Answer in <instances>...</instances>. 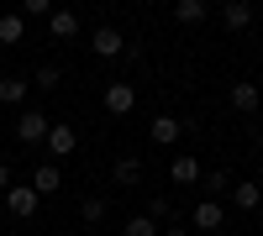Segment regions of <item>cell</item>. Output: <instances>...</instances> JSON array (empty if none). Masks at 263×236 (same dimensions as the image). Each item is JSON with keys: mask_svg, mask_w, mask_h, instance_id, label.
<instances>
[{"mask_svg": "<svg viewBox=\"0 0 263 236\" xmlns=\"http://www.w3.org/2000/svg\"><path fill=\"white\" fill-rule=\"evenodd\" d=\"M100 105H105V111H111V116H132V105H137V90H132L126 79H116V84H105Z\"/></svg>", "mask_w": 263, "mask_h": 236, "instance_id": "1", "label": "cell"}, {"mask_svg": "<svg viewBox=\"0 0 263 236\" xmlns=\"http://www.w3.org/2000/svg\"><path fill=\"white\" fill-rule=\"evenodd\" d=\"M90 53H95V58H121V53H126V37H121L116 27H95V32H90Z\"/></svg>", "mask_w": 263, "mask_h": 236, "instance_id": "2", "label": "cell"}, {"mask_svg": "<svg viewBox=\"0 0 263 236\" xmlns=\"http://www.w3.org/2000/svg\"><path fill=\"white\" fill-rule=\"evenodd\" d=\"M37 200H42V195H37L32 184H11V189H6V210H11L16 221H27L32 210H37Z\"/></svg>", "mask_w": 263, "mask_h": 236, "instance_id": "3", "label": "cell"}, {"mask_svg": "<svg viewBox=\"0 0 263 236\" xmlns=\"http://www.w3.org/2000/svg\"><path fill=\"white\" fill-rule=\"evenodd\" d=\"M227 105H232V111H242V116H253L258 105H263V95H258V84H253V79H237L232 90H227Z\"/></svg>", "mask_w": 263, "mask_h": 236, "instance_id": "4", "label": "cell"}, {"mask_svg": "<svg viewBox=\"0 0 263 236\" xmlns=\"http://www.w3.org/2000/svg\"><path fill=\"white\" fill-rule=\"evenodd\" d=\"M48 132H53V121L42 111H21V121H16V137L21 142H48Z\"/></svg>", "mask_w": 263, "mask_h": 236, "instance_id": "5", "label": "cell"}, {"mask_svg": "<svg viewBox=\"0 0 263 236\" xmlns=\"http://www.w3.org/2000/svg\"><path fill=\"white\" fill-rule=\"evenodd\" d=\"M221 27L227 32H248L253 27V0H227L221 6Z\"/></svg>", "mask_w": 263, "mask_h": 236, "instance_id": "6", "label": "cell"}, {"mask_svg": "<svg viewBox=\"0 0 263 236\" xmlns=\"http://www.w3.org/2000/svg\"><path fill=\"white\" fill-rule=\"evenodd\" d=\"M190 221L200 226V231H221V221H227V210L216 205V200H200V205L190 210Z\"/></svg>", "mask_w": 263, "mask_h": 236, "instance_id": "7", "label": "cell"}, {"mask_svg": "<svg viewBox=\"0 0 263 236\" xmlns=\"http://www.w3.org/2000/svg\"><path fill=\"white\" fill-rule=\"evenodd\" d=\"M48 32H53L58 42H74V37H79V16H74V11H58V6H53V16H48Z\"/></svg>", "mask_w": 263, "mask_h": 236, "instance_id": "8", "label": "cell"}, {"mask_svg": "<svg viewBox=\"0 0 263 236\" xmlns=\"http://www.w3.org/2000/svg\"><path fill=\"white\" fill-rule=\"evenodd\" d=\"M74 147H79V137H74V126H63V121H58L53 132H48V153H53V158H69Z\"/></svg>", "mask_w": 263, "mask_h": 236, "instance_id": "9", "label": "cell"}, {"mask_svg": "<svg viewBox=\"0 0 263 236\" xmlns=\"http://www.w3.org/2000/svg\"><path fill=\"white\" fill-rule=\"evenodd\" d=\"M32 189H37V195H58V189H63V174H58L53 163H37V168H32Z\"/></svg>", "mask_w": 263, "mask_h": 236, "instance_id": "10", "label": "cell"}, {"mask_svg": "<svg viewBox=\"0 0 263 236\" xmlns=\"http://www.w3.org/2000/svg\"><path fill=\"white\" fill-rule=\"evenodd\" d=\"M147 137L168 147V142H179V137H184V126L174 121V116H153V126H147Z\"/></svg>", "mask_w": 263, "mask_h": 236, "instance_id": "11", "label": "cell"}, {"mask_svg": "<svg viewBox=\"0 0 263 236\" xmlns=\"http://www.w3.org/2000/svg\"><path fill=\"white\" fill-rule=\"evenodd\" d=\"M27 37V16H0V48H16Z\"/></svg>", "mask_w": 263, "mask_h": 236, "instance_id": "12", "label": "cell"}, {"mask_svg": "<svg viewBox=\"0 0 263 236\" xmlns=\"http://www.w3.org/2000/svg\"><path fill=\"white\" fill-rule=\"evenodd\" d=\"M205 11H211V0H179V6H174V16H179L184 27H200Z\"/></svg>", "mask_w": 263, "mask_h": 236, "instance_id": "13", "label": "cell"}, {"mask_svg": "<svg viewBox=\"0 0 263 236\" xmlns=\"http://www.w3.org/2000/svg\"><path fill=\"white\" fill-rule=\"evenodd\" d=\"M232 205L237 210H258L263 205V189L258 184H232Z\"/></svg>", "mask_w": 263, "mask_h": 236, "instance_id": "14", "label": "cell"}, {"mask_svg": "<svg viewBox=\"0 0 263 236\" xmlns=\"http://www.w3.org/2000/svg\"><path fill=\"white\" fill-rule=\"evenodd\" d=\"M168 179L174 184H195V179H200V163H195V158H174L168 163Z\"/></svg>", "mask_w": 263, "mask_h": 236, "instance_id": "15", "label": "cell"}, {"mask_svg": "<svg viewBox=\"0 0 263 236\" xmlns=\"http://www.w3.org/2000/svg\"><path fill=\"white\" fill-rule=\"evenodd\" d=\"M21 100H27V79H0V105H21Z\"/></svg>", "mask_w": 263, "mask_h": 236, "instance_id": "16", "label": "cell"}, {"mask_svg": "<svg viewBox=\"0 0 263 236\" xmlns=\"http://www.w3.org/2000/svg\"><path fill=\"white\" fill-rule=\"evenodd\" d=\"M32 84H37V90H58V84H63V69H58V63H37Z\"/></svg>", "mask_w": 263, "mask_h": 236, "instance_id": "17", "label": "cell"}, {"mask_svg": "<svg viewBox=\"0 0 263 236\" xmlns=\"http://www.w3.org/2000/svg\"><path fill=\"white\" fill-rule=\"evenodd\" d=\"M111 179H116V184H137V179H142V163H137V158H116Z\"/></svg>", "mask_w": 263, "mask_h": 236, "instance_id": "18", "label": "cell"}, {"mask_svg": "<svg viewBox=\"0 0 263 236\" xmlns=\"http://www.w3.org/2000/svg\"><path fill=\"white\" fill-rule=\"evenodd\" d=\"M105 210H111V205H105V195H90V200L79 205V216H84V226H100V221H105Z\"/></svg>", "mask_w": 263, "mask_h": 236, "instance_id": "19", "label": "cell"}, {"mask_svg": "<svg viewBox=\"0 0 263 236\" xmlns=\"http://www.w3.org/2000/svg\"><path fill=\"white\" fill-rule=\"evenodd\" d=\"M200 179H205V189H211V200H216V195H227V189H232L227 168H211V174H200Z\"/></svg>", "mask_w": 263, "mask_h": 236, "instance_id": "20", "label": "cell"}, {"mask_svg": "<svg viewBox=\"0 0 263 236\" xmlns=\"http://www.w3.org/2000/svg\"><path fill=\"white\" fill-rule=\"evenodd\" d=\"M126 236H158V221H153V216H132L126 221Z\"/></svg>", "mask_w": 263, "mask_h": 236, "instance_id": "21", "label": "cell"}, {"mask_svg": "<svg viewBox=\"0 0 263 236\" xmlns=\"http://www.w3.org/2000/svg\"><path fill=\"white\" fill-rule=\"evenodd\" d=\"M142 216H153V221H163V216H174V205H168V195H153Z\"/></svg>", "mask_w": 263, "mask_h": 236, "instance_id": "22", "label": "cell"}, {"mask_svg": "<svg viewBox=\"0 0 263 236\" xmlns=\"http://www.w3.org/2000/svg\"><path fill=\"white\" fill-rule=\"evenodd\" d=\"M21 16H53V0H21Z\"/></svg>", "mask_w": 263, "mask_h": 236, "instance_id": "23", "label": "cell"}, {"mask_svg": "<svg viewBox=\"0 0 263 236\" xmlns=\"http://www.w3.org/2000/svg\"><path fill=\"white\" fill-rule=\"evenodd\" d=\"M0 189H11V168L6 163H0Z\"/></svg>", "mask_w": 263, "mask_h": 236, "instance_id": "24", "label": "cell"}, {"mask_svg": "<svg viewBox=\"0 0 263 236\" xmlns=\"http://www.w3.org/2000/svg\"><path fill=\"white\" fill-rule=\"evenodd\" d=\"M158 236H190V231H184V226H168V231H158Z\"/></svg>", "mask_w": 263, "mask_h": 236, "instance_id": "25", "label": "cell"}, {"mask_svg": "<svg viewBox=\"0 0 263 236\" xmlns=\"http://www.w3.org/2000/svg\"><path fill=\"white\" fill-rule=\"evenodd\" d=\"M147 6H163V0H147Z\"/></svg>", "mask_w": 263, "mask_h": 236, "instance_id": "26", "label": "cell"}, {"mask_svg": "<svg viewBox=\"0 0 263 236\" xmlns=\"http://www.w3.org/2000/svg\"><path fill=\"white\" fill-rule=\"evenodd\" d=\"M258 147H263V132H258Z\"/></svg>", "mask_w": 263, "mask_h": 236, "instance_id": "27", "label": "cell"}]
</instances>
